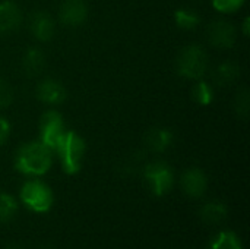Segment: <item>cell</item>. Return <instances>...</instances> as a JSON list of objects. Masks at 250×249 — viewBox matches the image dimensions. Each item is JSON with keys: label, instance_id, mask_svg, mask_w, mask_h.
I'll return each mask as SVG.
<instances>
[{"label": "cell", "instance_id": "1", "mask_svg": "<svg viewBox=\"0 0 250 249\" xmlns=\"http://www.w3.org/2000/svg\"><path fill=\"white\" fill-rule=\"evenodd\" d=\"M51 150L40 142H29L22 145L15 158V167L29 176H41L51 167Z\"/></svg>", "mask_w": 250, "mask_h": 249}, {"label": "cell", "instance_id": "2", "mask_svg": "<svg viewBox=\"0 0 250 249\" xmlns=\"http://www.w3.org/2000/svg\"><path fill=\"white\" fill-rule=\"evenodd\" d=\"M60 157L62 167L67 175H75L82 166L85 156V142L75 132H64L54 148Z\"/></svg>", "mask_w": 250, "mask_h": 249}, {"label": "cell", "instance_id": "3", "mask_svg": "<svg viewBox=\"0 0 250 249\" xmlns=\"http://www.w3.org/2000/svg\"><path fill=\"white\" fill-rule=\"evenodd\" d=\"M176 68L179 75L188 79H199L205 75L208 68L207 53L199 45H188L180 50Z\"/></svg>", "mask_w": 250, "mask_h": 249}, {"label": "cell", "instance_id": "4", "mask_svg": "<svg viewBox=\"0 0 250 249\" xmlns=\"http://www.w3.org/2000/svg\"><path fill=\"white\" fill-rule=\"evenodd\" d=\"M21 200L34 213H47L53 205L51 189L40 181H28L21 188Z\"/></svg>", "mask_w": 250, "mask_h": 249}, {"label": "cell", "instance_id": "5", "mask_svg": "<svg viewBox=\"0 0 250 249\" xmlns=\"http://www.w3.org/2000/svg\"><path fill=\"white\" fill-rule=\"evenodd\" d=\"M145 179L149 183L151 191L157 195V197H163L166 195L174 183V175L171 172V169L161 161L157 163H151L145 167Z\"/></svg>", "mask_w": 250, "mask_h": 249}, {"label": "cell", "instance_id": "6", "mask_svg": "<svg viewBox=\"0 0 250 249\" xmlns=\"http://www.w3.org/2000/svg\"><path fill=\"white\" fill-rule=\"evenodd\" d=\"M64 123L59 112L56 110H48L41 116L40 120V135H41V142L48 147L51 151L57 147L60 138L64 134Z\"/></svg>", "mask_w": 250, "mask_h": 249}, {"label": "cell", "instance_id": "7", "mask_svg": "<svg viewBox=\"0 0 250 249\" xmlns=\"http://www.w3.org/2000/svg\"><path fill=\"white\" fill-rule=\"evenodd\" d=\"M236 28L227 21H215L208 28V40L214 47L230 48L236 43Z\"/></svg>", "mask_w": 250, "mask_h": 249}, {"label": "cell", "instance_id": "8", "mask_svg": "<svg viewBox=\"0 0 250 249\" xmlns=\"http://www.w3.org/2000/svg\"><path fill=\"white\" fill-rule=\"evenodd\" d=\"M60 21L67 26L81 25L88 16V6L85 0H63L59 9Z\"/></svg>", "mask_w": 250, "mask_h": 249}, {"label": "cell", "instance_id": "9", "mask_svg": "<svg viewBox=\"0 0 250 249\" xmlns=\"http://www.w3.org/2000/svg\"><path fill=\"white\" fill-rule=\"evenodd\" d=\"M208 186L207 176L199 169H189L182 176V188L186 195L192 198H199L205 194Z\"/></svg>", "mask_w": 250, "mask_h": 249}, {"label": "cell", "instance_id": "10", "mask_svg": "<svg viewBox=\"0 0 250 249\" xmlns=\"http://www.w3.org/2000/svg\"><path fill=\"white\" fill-rule=\"evenodd\" d=\"M37 97L45 104H60L66 98V90L56 79H44L37 87Z\"/></svg>", "mask_w": 250, "mask_h": 249}, {"label": "cell", "instance_id": "11", "mask_svg": "<svg viewBox=\"0 0 250 249\" xmlns=\"http://www.w3.org/2000/svg\"><path fill=\"white\" fill-rule=\"evenodd\" d=\"M31 31L40 41H48L54 35V21L47 12H35L31 18Z\"/></svg>", "mask_w": 250, "mask_h": 249}, {"label": "cell", "instance_id": "12", "mask_svg": "<svg viewBox=\"0 0 250 249\" xmlns=\"http://www.w3.org/2000/svg\"><path fill=\"white\" fill-rule=\"evenodd\" d=\"M22 22L21 9L12 1L0 3V32L15 31Z\"/></svg>", "mask_w": 250, "mask_h": 249}, {"label": "cell", "instance_id": "13", "mask_svg": "<svg viewBox=\"0 0 250 249\" xmlns=\"http://www.w3.org/2000/svg\"><path fill=\"white\" fill-rule=\"evenodd\" d=\"M173 142V134L168 129L155 128L146 132L145 145L154 153H164Z\"/></svg>", "mask_w": 250, "mask_h": 249}, {"label": "cell", "instance_id": "14", "mask_svg": "<svg viewBox=\"0 0 250 249\" xmlns=\"http://www.w3.org/2000/svg\"><path fill=\"white\" fill-rule=\"evenodd\" d=\"M22 66L26 75L37 76L45 68V56L40 48H29L22 60Z\"/></svg>", "mask_w": 250, "mask_h": 249}, {"label": "cell", "instance_id": "15", "mask_svg": "<svg viewBox=\"0 0 250 249\" xmlns=\"http://www.w3.org/2000/svg\"><path fill=\"white\" fill-rule=\"evenodd\" d=\"M199 216L205 223L215 225V223L223 222L227 217V207L220 201H211V203H207L201 208Z\"/></svg>", "mask_w": 250, "mask_h": 249}, {"label": "cell", "instance_id": "16", "mask_svg": "<svg viewBox=\"0 0 250 249\" xmlns=\"http://www.w3.org/2000/svg\"><path fill=\"white\" fill-rule=\"evenodd\" d=\"M240 76V68L237 63L226 62L218 66L214 73V81L217 85H229Z\"/></svg>", "mask_w": 250, "mask_h": 249}, {"label": "cell", "instance_id": "17", "mask_svg": "<svg viewBox=\"0 0 250 249\" xmlns=\"http://www.w3.org/2000/svg\"><path fill=\"white\" fill-rule=\"evenodd\" d=\"M209 249H243L240 238L230 230L220 232L211 242Z\"/></svg>", "mask_w": 250, "mask_h": 249}, {"label": "cell", "instance_id": "18", "mask_svg": "<svg viewBox=\"0 0 250 249\" xmlns=\"http://www.w3.org/2000/svg\"><path fill=\"white\" fill-rule=\"evenodd\" d=\"M18 211L16 200L9 194H0V223H7Z\"/></svg>", "mask_w": 250, "mask_h": 249}, {"label": "cell", "instance_id": "19", "mask_svg": "<svg viewBox=\"0 0 250 249\" xmlns=\"http://www.w3.org/2000/svg\"><path fill=\"white\" fill-rule=\"evenodd\" d=\"M174 21H176V25L182 29H195L198 25H199V16L192 12V10H188V9H180L174 13Z\"/></svg>", "mask_w": 250, "mask_h": 249}, {"label": "cell", "instance_id": "20", "mask_svg": "<svg viewBox=\"0 0 250 249\" xmlns=\"http://www.w3.org/2000/svg\"><path fill=\"white\" fill-rule=\"evenodd\" d=\"M249 107H250V98L248 88H240L236 94V100H234V109L239 117L242 119H248L249 116Z\"/></svg>", "mask_w": 250, "mask_h": 249}, {"label": "cell", "instance_id": "21", "mask_svg": "<svg viewBox=\"0 0 250 249\" xmlns=\"http://www.w3.org/2000/svg\"><path fill=\"white\" fill-rule=\"evenodd\" d=\"M192 95L195 98L196 103L202 104V106H208L212 101V88L207 84V82H198L193 90H192Z\"/></svg>", "mask_w": 250, "mask_h": 249}, {"label": "cell", "instance_id": "22", "mask_svg": "<svg viewBox=\"0 0 250 249\" xmlns=\"http://www.w3.org/2000/svg\"><path fill=\"white\" fill-rule=\"evenodd\" d=\"M245 0H212L214 7L223 13H233L242 7Z\"/></svg>", "mask_w": 250, "mask_h": 249}, {"label": "cell", "instance_id": "23", "mask_svg": "<svg viewBox=\"0 0 250 249\" xmlns=\"http://www.w3.org/2000/svg\"><path fill=\"white\" fill-rule=\"evenodd\" d=\"M13 100V91L10 88V85L0 79V107H6L12 103Z\"/></svg>", "mask_w": 250, "mask_h": 249}, {"label": "cell", "instance_id": "24", "mask_svg": "<svg viewBox=\"0 0 250 249\" xmlns=\"http://www.w3.org/2000/svg\"><path fill=\"white\" fill-rule=\"evenodd\" d=\"M9 134H10V126H9L7 120L0 117V145L6 142Z\"/></svg>", "mask_w": 250, "mask_h": 249}, {"label": "cell", "instance_id": "25", "mask_svg": "<svg viewBox=\"0 0 250 249\" xmlns=\"http://www.w3.org/2000/svg\"><path fill=\"white\" fill-rule=\"evenodd\" d=\"M243 32H245V35H249V18H246L243 22Z\"/></svg>", "mask_w": 250, "mask_h": 249}]
</instances>
